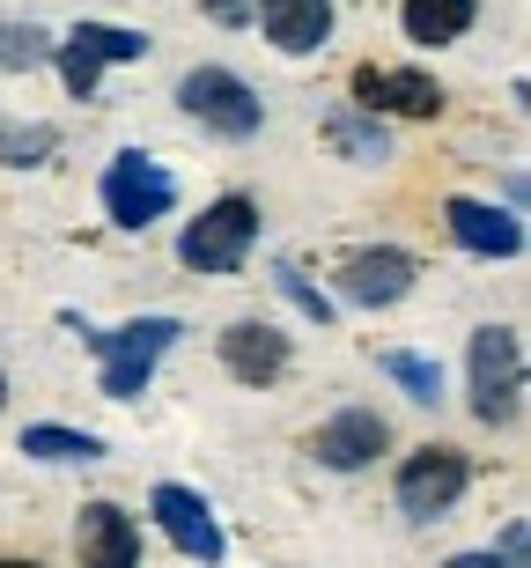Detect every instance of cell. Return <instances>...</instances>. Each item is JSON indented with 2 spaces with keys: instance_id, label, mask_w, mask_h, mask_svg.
Returning <instances> with one entry per match:
<instances>
[{
  "instance_id": "25",
  "label": "cell",
  "mask_w": 531,
  "mask_h": 568,
  "mask_svg": "<svg viewBox=\"0 0 531 568\" xmlns=\"http://www.w3.org/2000/svg\"><path fill=\"white\" fill-rule=\"evenodd\" d=\"M214 8V22H244V0H207Z\"/></svg>"
},
{
  "instance_id": "8",
  "label": "cell",
  "mask_w": 531,
  "mask_h": 568,
  "mask_svg": "<svg viewBox=\"0 0 531 568\" xmlns=\"http://www.w3.org/2000/svg\"><path fill=\"white\" fill-rule=\"evenodd\" d=\"M413 281H421V266H413V252H399V244H369V252L340 258V295L361 303V311H391V303H406Z\"/></svg>"
},
{
  "instance_id": "6",
  "label": "cell",
  "mask_w": 531,
  "mask_h": 568,
  "mask_svg": "<svg viewBox=\"0 0 531 568\" xmlns=\"http://www.w3.org/2000/svg\"><path fill=\"white\" fill-rule=\"evenodd\" d=\"M466 480H472L466 450H450V443H421V450L399 465V509L413 517V525H436V517L458 509Z\"/></svg>"
},
{
  "instance_id": "20",
  "label": "cell",
  "mask_w": 531,
  "mask_h": 568,
  "mask_svg": "<svg viewBox=\"0 0 531 568\" xmlns=\"http://www.w3.org/2000/svg\"><path fill=\"white\" fill-rule=\"evenodd\" d=\"M44 60H52V38H44V30H30V22H0V67H8V74L44 67Z\"/></svg>"
},
{
  "instance_id": "26",
  "label": "cell",
  "mask_w": 531,
  "mask_h": 568,
  "mask_svg": "<svg viewBox=\"0 0 531 568\" xmlns=\"http://www.w3.org/2000/svg\"><path fill=\"white\" fill-rule=\"evenodd\" d=\"M0 406H8V369H0Z\"/></svg>"
},
{
  "instance_id": "2",
  "label": "cell",
  "mask_w": 531,
  "mask_h": 568,
  "mask_svg": "<svg viewBox=\"0 0 531 568\" xmlns=\"http://www.w3.org/2000/svg\"><path fill=\"white\" fill-rule=\"evenodd\" d=\"M252 244H258V200L229 192V200H214L207 214H192V222H185L177 258H185L192 274H236Z\"/></svg>"
},
{
  "instance_id": "21",
  "label": "cell",
  "mask_w": 531,
  "mask_h": 568,
  "mask_svg": "<svg viewBox=\"0 0 531 568\" xmlns=\"http://www.w3.org/2000/svg\"><path fill=\"white\" fill-rule=\"evenodd\" d=\"M325 133H333V148H347V155H361V163H384V155H391V148H384V126H369V111H361V119L340 111Z\"/></svg>"
},
{
  "instance_id": "10",
  "label": "cell",
  "mask_w": 531,
  "mask_h": 568,
  "mask_svg": "<svg viewBox=\"0 0 531 568\" xmlns=\"http://www.w3.org/2000/svg\"><path fill=\"white\" fill-rule=\"evenodd\" d=\"M355 111H399V119H443V89L413 67H355Z\"/></svg>"
},
{
  "instance_id": "12",
  "label": "cell",
  "mask_w": 531,
  "mask_h": 568,
  "mask_svg": "<svg viewBox=\"0 0 531 568\" xmlns=\"http://www.w3.org/2000/svg\"><path fill=\"white\" fill-rule=\"evenodd\" d=\"M443 222L472 258H517L524 252V222L510 207H488V200H466L458 192V200H443Z\"/></svg>"
},
{
  "instance_id": "3",
  "label": "cell",
  "mask_w": 531,
  "mask_h": 568,
  "mask_svg": "<svg viewBox=\"0 0 531 568\" xmlns=\"http://www.w3.org/2000/svg\"><path fill=\"white\" fill-rule=\"evenodd\" d=\"M466 369H472V414L488 428L517 422V399H524V339H517V325H480Z\"/></svg>"
},
{
  "instance_id": "23",
  "label": "cell",
  "mask_w": 531,
  "mask_h": 568,
  "mask_svg": "<svg viewBox=\"0 0 531 568\" xmlns=\"http://www.w3.org/2000/svg\"><path fill=\"white\" fill-rule=\"evenodd\" d=\"M502 561H510V568H524V525H510V531H502Z\"/></svg>"
},
{
  "instance_id": "24",
  "label": "cell",
  "mask_w": 531,
  "mask_h": 568,
  "mask_svg": "<svg viewBox=\"0 0 531 568\" xmlns=\"http://www.w3.org/2000/svg\"><path fill=\"white\" fill-rule=\"evenodd\" d=\"M443 568H510V561H502V554H450Z\"/></svg>"
},
{
  "instance_id": "5",
  "label": "cell",
  "mask_w": 531,
  "mask_h": 568,
  "mask_svg": "<svg viewBox=\"0 0 531 568\" xmlns=\"http://www.w3.org/2000/svg\"><path fill=\"white\" fill-rule=\"evenodd\" d=\"M171 207H177V185H171V170L155 163V155H141V148L111 155V170H104V214L119 222V230H155Z\"/></svg>"
},
{
  "instance_id": "15",
  "label": "cell",
  "mask_w": 531,
  "mask_h": 568,
  "mask_svg": "<svg viewBox=\"0 0 531 568\" xmlns=\"http://www.w3.org/2000/svg\"><path fill=\"white\" fill-rule=\"evenodd\" d=\"M258 22L280 52H318L333 38V0H258Z\"/></svg>"
},
{
  "instance_id": "19",
  "label": "cell",
  "mask_w": 531,
  "mask_h": 568,
  "mask_svg": "<svg viewBox=\"0 0 531 568\" xmlns=\"http://www.w3.org/2000/svg\"><path fill=\"white\" fill-rule=\"evenodd\" d=\"M52 148H60V133H52V126H38V119H30V126H22V119H0V163H8V170L44 163Z\"/></svg>"
},
{
  "instance_id": "17",
  "label": "cell",
  "mask_w": 531,
  "mask_h": 568,
  "mask_svg": "<svg viewBox=\"0 0 531 568\" xmlns=\"http://www.w3.org/2000/svg\"><path fill=\"white\" fill-rule=\"evenodd\" d=\"M22 458H44V465H96V458H104V436H89V428H60V422H38V428H22Z\"/></svg>"
},
{
  "instance_id": "4",
  "label": "cell",
  "mask_w": 531,
  "mask_h": 568,
  "mask_svg": "<svg viewBox=\"0 0 531 568\" xmlns=\"http://www.w3.org/2000/svg\"><path fill=\"white\" fill-rule=\"evenodd\" d=\"M177 104H185L207 133H222V141H252V133L266 126V104H258L252 82L229 74V67H192L185 82H177Z\"/></svg>"
},
{
  "instance_id": "11",
  "label": "cell",
  "mask_w": 531,
  "mask_h": 568,
  "mask_svg": "<svg viewBox=\"0 0 531 568\" xmlns=\"http://www.w3.org/2000/svg\"><path fill=\"white\" fill-rule=\"evenodd\" d=\"M384 450H391V422L369 414V406H347V414H333V422L310 436V458L333 465V473H361V465H377Z\"/></svg>"
},
{
  "instance_id": "14",
  "label": "cell",
  "mask_w": 531,
  "mask_h": 568,
  "mask_svg": "<svg viewBox=\"0 0 531 568\" xmlns=\"http://www.w3.org/2000/svg\"><path fill=\"white\" fill-rule=\"evenodd\" d=\"M222 369L236 384H274L288 369V333H274L266 317H236L229 333H222Z\"/></svg>"
},
{
  "instance_id": "18",
  "label": "cell",
  "mask_w": 531,
  "mask_h": 568,
  "mask_svg": "<svg viewBox=\"0 0 531 568\" xmlns=\"http://www.w3.org/2000/svg\"><path fill=\"white\" fill-rule=\"evenodd\" d=\"M377 369L399 384L413 406H436V399H443V369H436L428 355H406V347H391V355H377Z\"/></svg>"
},
{
  "instance_id": "22",
  "label": "cell",
  "mask_w": 531,
  "mask_h": 568,
  "mask_svg": "<svg viewBox=\"0 0 531 568\" xmlns=\"http://www.w3.org/2000/svg\"><path fill=\"white\" fill-rule=\"evenodd\" d=\"M274 281H280V295H288V303H296L303 317H318V325L333 317V295H318V288H310V281H303V266H288V258H280V266H274Z\"/></svg>"
},
{
  "instance_id": "16",
  "label": "cell",
  "mask_w": 531,
  "mask_h": 568,
  "mask_svg": "<svg viewBox=\"0 0 531 568\" xmlns=\"http://www.w3.org/2000/svg\"><path fill=\"white\" fill-rule=\"evenodd\" d=\"M399 22L413 44H458L480 22V0H399Z\"/></svg>"
},
{
  "instance_id": "13",
  "label": "cell",
  "mask_w": 531,
  "mask_h": 568,
  "mask_svg": "<svg viewBox=\"0 0 531 568\" xmlns=\"http://www.w3.org/2000/svg\"><path fill=\"white\" fill-rule=\"evenodd\" d=\"M74 554L82 568H141V531L119 503H89L74 517Z\"/></svg>"
},
{
  "instance_id": "9",
  "label": "cell",
  "mask_w": 531,
  "mask_h": 568,
  "mask_svg": "<svg viewBox=\"0 0 531 568\" xmlns=\"http://www.w3.org/2000/svg\"><path fill=\"white\" fill-rule=\"evenodd\" d=\"M149 509H155V525L171 531V547L185 554V561L214 568V561H222V554H229V539H222V525H214L207 495H192V487L163 480V487H155V495H149Z\"/></svg>"
},
{
  "instance_id": "7",
  "label": "cell",
  "mask_w": 531,
  "mask_h": 568,
  "mask_svg": "<svg viewBox=\"0 0 531 568\" xmlns=\"http://www.w3.org/2000/svg\"><path fill=\"white\" fill-rule=\"evenodd\" d=\"M149 38L141 30H119V22H74L60 44H52V67H60L67 97H96V74L119 60H141Z\"/></svg>"
},
{
  "instance_id": "1",
  "label": "cell",
  "mask_w": 531,
  "mask_h": 568,
  "mask_svg": "<svg viewBox=\"0 0 531 568\" xmlns=\"http://www.w3.org/2000/svg\"><path fill=\"white\" fill-rule=\"evenodd\" d=\"M177 317H133V325H111V333H89L96 347V369H104V399H141L155 377V362L177 347Z\"/></svg>"
},
{
  "instance_id": "27",
  "label": "cell",
  "mask_w": 531,
  "mask_h": 568,
  "mask_svg": "<svg viewBox=\"0 0 531 568\" xmlns=\"http://www.w3.org/2000/svg\"><path fill=\"white\" fill-rule=\"evenodd\" d=\"M0 568H38V561H0Z\"/></svg>"
}]
</instances>
